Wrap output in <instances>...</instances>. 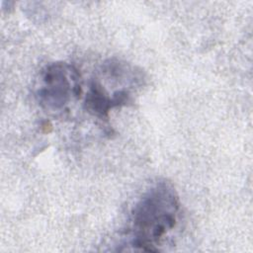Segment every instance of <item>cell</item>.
Segmentation results:
<instances>
[{
  "mask_svg": "<svg viewBox=\"0 0 253 253\" xmlns=\"http://www.w3.org/2000/svg\"><path fill=\"white\" fill-rule=\"evenodd\" d=\"M179 211V197L171 184L163 181L150 187L131 212V246L146 252L160 251L177 225Z\"/></svg>",
  "mask_w": 253,
  "mask_h": 253,
  "instance_id": "6da1fadb",
  "label": "cell"
},
{
  "mask_svg": "<svg viewBox=\"0 0 253 253\" xmlns=\"http://www.w3.org/2000/svg\"><path fill=\"white\" fill-rule=\"evenodd\" d=\"M82 92L80 74L71 64L53 62L40 74L36 97L39 104L49 111L64 109Z\"/></svg>",
  "mask_w": 253,
  "mask_h": 253,
  "instance_id": "7a4b0ae2",
  "label": "cell"
},
{
  "mask_svg": "<svg viewBox=\"0 0 253 253\" xmlns=\"http://www.w3.org/2000/svg\"><path fill=\"white\" fill-rule=\"evenodd\" d=\"M130 100L127 91L122 89L110 95L98 81H92L85 97L84 107L88 113L98 118H108L109 112L116 108L126 105Z\"/></svg>",
  "mask_w": 253,
  "mask_h": 253,
  "instance_id": "3957f363",
  "label": "cell"
}]
</instances>
